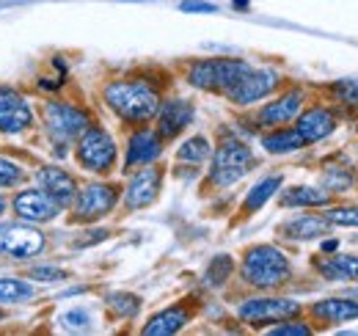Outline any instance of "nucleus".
I'll use <instances>...</instances> for the list:
<instances>
[{"label": "nucleus", "mask_w": 358, "mask_h": 336, "mask_svg": "<svg viewBox=\"0 0 358 336\" xmlns=\"http://www.w3.org/2000/svg\"><path fill=\"white\" fill-rule=\"evenodd\" d=\"M45 251V234L28 220L0 223V259H31Z\"/></svg>", "instance_id": "obj_11"}, {"label": "nucleus", "mask_w": 358, "mask_h": 336, "mask_svg": "<svg viewBox=\"0 0 358 336\" xmlns=\"http://www.w3.org/2000/svg\"><path fill=\"white\" fill-rule=\"evenodd\" d=\"M284 185V179H281V174H275V176H265V179H259L251 190H248V196H245V202H243V207L240 212L243 215H254V212H259L265 204H268L270 199L278 193V188Z\"/></svg>", "instance_id": "obj_25"}, {"label": "nucleus", "mask_w": 358, "mask_h": 336, "mask_svg": "<svg viewBox=\"0 0 358 336\" xmlns=\"http://www.w3.org/2000/svg\"><path fill=\"white\" fill-rule=\"evenodd\" d=\"M262 149L268 155H292V152L306 149V141L301 138L295 127H273L262 135Z\"/></svg>", "instance_id": "obj_24"}, {"label": "nucleus", "mask_w": 358, "mask_h": 336, "mask_svg": "<svg viewBox=\"0 0 358 336\" xmlns=\"http://www.w3.org/2000/svg\"><path fill=\"white\" fill-rule=\"evenodd\" d=\"M34 281H45V284H52V281H64V279H69V273L66 270H61V267H52V265H42V267H31V273H28Z\"/></svg>", "instance_id": "obj_35"}, {"label": "nucleus", "mask_w": 358, "mask_h": 336, "mask_svg": "<svg viewBox=\"0 0 358 336\" xmlns=\"http://www.w3.org/2000/svg\"><path fill=\"white\" fill-rule=\"evenodd\" d=\"M306 88L301 85H289L281 94H275L270 102H265L257 111V127L262 130H273V127H287L295 122V116L306 108Z\"/></svg>", "instance_id": "obj_12"}, {"label": "nucleus", "mask_w": 358, "mask_h": 336, "mask_svg": "<svg viewBox=\"0 0 358 336\" xmlns=\"http://www.w3.org/2000/svg\"><path fill=\"white\" fill-rule=\"evenodd\" d=\"M36 298L34 284L22 279H0V303H28Z\"/></svg>", "instance_id": "obj_28"}, {"label": "nucleus", "mask_w": 358, "mask_h": 336, "mask_svg": "<svg viewBox=\"0 0 358 336\" xmlns=\"http://www.w3.org/2000/svg\"><path fill=\"white\" fill-rule=\"evenodd\" d=\"M36 182L45 188L47 193L61 204V207H69L72 204V199H75V193H78V179L69 174V171H64V168L58 166H45L39 168V174H36Z\"/></svg>", "instance_id": "obj_22"}, {"label": "nucleus", "mask_w": 358, "mask_h": 336, "mask_svg": "<svg viewBox=\"0 0 358 336\" xmlns=\"http://www.w3.org/2000/svg\"><path fill=\"white\" fill-rule=\"evenodd\" d=\"M322 215L331 226H353V229H358V204H328Z\"/></svg>", "instance_id": "obj_31"}, {"label": "nucleus", "mask_w": 358, "mask_h": 336, "mask_svg": "<svg viewBox=\"0 0 358 336\" xmlns=\"http://www.w3.org/2000/svg\"><path fill=\"white\" fill-rule=\"evenodd\" d=\"M292 127L301 132V138L306 141V146H312V144H320V141H325L328 135L336 132L339 116H336V111L328 108V105H309V108H303V111L295 116Z\"/></svg>", "instance_id": "obj_16"}, {"label": "nucleus", "mask_w": 358, "mask_h": 336, "mask_svg": "<svg viewBox=\"0 0 358 336\" xmlns=\"http://www.w3.org/2000/svg\"><path fill=\"white\" fill-rule=\"evenodd\" d=\"M328 232H331V223L325 220V215H314V212H301V215H295L278 226V234L284 240H292V243L322 240Z\"/></svg>", "instance_id": "obj_20"}, {"label": "nucleus", "mask_w": 358, "mask_h": 336, "mask_svg": "<svg viewBox=\"0 0 358 336\" xmlns=\"http://www.w3.org/2000/svg\"><path fill=\"white\" fill-rule=\"evenodd\" d=\"M102 99L124 125L143 127L155 122L160 102H163V94L146 78H119V80L105 83Z\"/></svg>", "instance_id": "obj_1"}, {"label": "nucleus", "mask_w": 358, "mask_h": 336, "mask_svg": "<svg viewBox=\"0 0 358 336\" xmlns=\"http://www.w3.org/2000/svg\"><path fill=\"white\" fill-rule=\"evenodd\" d=\"M312 331V326L306 320H301V317H289V320H281L275 326H268V334L273 336H309Z\"/></svg>", "instance_id": "obj_33"}, {"label": "nucleus", "mask_w": 358, "mask_h": 336, "mask_svg": "<svg viewBox=\"0 0 358 336\" xmlns=\"http://www.w3.org/2000/svg\"><path fill=\"white\" fill-rule=\"evenodd\" d=\"M234 6H248V0H234Z\"/></svg>", "instance_id": "obj_39"}, {"label": "nucleus", "mask_w": 358, "mask_h": 336, "mask_svg": "<svg viewBox=\"0 0 358 336\" xmlns=\"http://www.w3.org/2000/svg\"><path fill=\"white\" fill-rule=\"evenodd\" d=\"M133 176L127 179V185L122 188V207L127 212H138L152 207L157 199H160V190H163V176L166 171L155 163L149 166H141L130 171Z\"/></svg>", "instance_id": "obj_10"}, {"label": "nucleus", "mask_w": 358, "mask_h": 336, "mask_svg": "<svg viewBox=\"0 0 358 336\" xmlns=\"http://www.w3.org/2000/svg\"><path fill=\"white\" fill-rule=\"evenodd\" d=\"M3 212H6V199L0 196V215H3Z\"/></svg>", "instance_id": "obj_38"}, {"label": "nucleus", "mask_w": 358, "mask_h": 336, "mask_svg": "<svg viewBox=\"0 0 358 336\" xmlns=\"http://www.w3.org/2000/svg\"><path fill=\"white\" fill-rule=\"evenodd\" d=\"M353 185V171L345 166H325L322 171V188L328 193H345Z\"/></svg>", "instance_id": "obj_30"}, {"label": "nucleus", "mask_w": 358, "mask_h": 336, "mask_svg": "<svg viewBox=\"0 0 358 336\" xmlns=\"http://www.w3.org/2000/svg\"><path fill=\"white\" fill-rule=\"evenodd\" d=\"M240 281L257 293H275L292 281V262L273 243L251 246L240 259Z\"/></svg>", "instance_id": "obj_2"}, {"label": "nucleus", "mask_w": 358, "mask_h": 336, "mask_svg": "<svg viewBox=\"0 0 358 336\" xmlns=\"http://www.w3.org/2000/svg\"><path fill=\"white\" fill-rule=\"evenodd\" d=\"M3 320H6V314H3V309H0V323H3Z\"/></svg>", "instance_id": "obj_40"}, {"label": "nucleus", "mask_w": 358, "mask_h": 336, "mask_svg": "<svg viewBox=\"0 0 358 336\" xmlns=\"http://www.w3.org/2000/svg\"><path fill=\"white\" fill-rule=\"evenodd\" d=\"M356 132H358V122H356Z\"/></svg>", "instance_id": "obj_41"}, {"label": "nucleus", "mask_w": 358, "mask_h": 336, "mask_svg": "<svg viewBox=\"0 0 358 336\" xmlns=\"http://www.w3.org/2000/svg\"><path fill=\"white\" fill-rule=\"evenodd\" d=\"M336 248H339L336 240H325V243H322V253H331V251H336Z\"/></svg>", "instance_id": "obj_37"}, {"label": "nucleus", "mask_w": 358, "mask_h": 336, "mask_svg": "<svg viewBox=\"0 0 358 336\" xmlns=\"http://www.w3.org/2000/svg\"><path fill=\"white\" fill-rule=\"evenodd\" d=\"M182 11H201V14H213L215 11V3H207V0H182L179 3Z\"/></svg>", "instance_id": "obj_36"}, {"label": "nucleus", "mask_w": 358, "mask_h": 336, "mask_svg": "<svg viewBox=\"0 0 358 336\" xmlns=\"http://www.w3.org/2000/svg\"><path fill=\"white\" fill-rule=\"evenodd\" d=\"M210 155H213V144L204 135H190L177 149V160L187 163V166H201L210 160Z\"/></svg>", "instance_id": "obj_26"}, {"label": "nucleus", "mask_w": 358, "mask_h": 336, "mask_svg": "<svg viewBox=\"0 0 358 336\" xmlns=\"http://www.w3.org/2000/svg\"><path fill=\"white\" fill-rule=\"evenodd\" d=\"M25 168L8 158H0V188H17L25 182Z\"/></svg>", "instance_id": "obj_34"}, {"label": "nucleus", "mask_w": 358, "mask_h": 336, "mask_svg": "<svg viewBox=\"0 0 358 336\" xmlns=\"http://www.w3.org/2000/svg\"><path fill=\"white\" fill-rule=\"evenodd\" d=\"M281 83H284V80H281V72H278V69H273V66H259V69H254V66H251L237 83L226 91L224 97L231 105H237V108H251V105H257V102L273 97Z\"/></svg>", "instance_id": "obj_9"}, {"label": "nucleus", "mask_w": 358, "mask_h": 336, "mask_svg": "<svg viewBox=\"0 0 358 336\" xmlns=\"http://www.w3.org/2000/svg\"><path fill=\"white\" fill-rule=\"evenodd\" d=\"M11 207H14V215L20 220H28V223H47V220L58 218L61 210H64L45 188H39V190H34V188L20 190L11 199Z\"/></svg>", "instance_id": "obj_15"}, {"label": "nucleus", "mask_w": 358, "mask_h": 336, "mask_svg": "<svg viewBox=\"0 0 358 336\" xmlns=\"http://www.w3.org/2000/svg\"><path fill=\"white\" fill-rule=\"evenodd\" d=\"M190 320H193V309H190L187 303H174V306H169V309H163V312L152 314V317H149V323L141 328V334L143 336L179 334Z\"/></svg>", "instance_id": "obj_21"}, {"label": "nucleus", "mask_w": 358, "mask_h": 336, "mask_svg": "<svg viewBox=\"0 0 358 336\" xmlns=\"http://www.w3.org/2000/svg\"><path fill=\"white\" fill-rule=\"evenodd\" d=\"M254 166H257L254 149L245 141H240L237 135H224L218 141V146H213L207 182L213 188H231L234 182H240Z\"/></svg>", "instance_id": "obj_3"}, {"label": "nucleus", "mask_w": 358, "mask_h": 336, "mask_svg": "<svg viewBox=\"0 0 358 336\" xmlns=\"http://www.w3.org/2000/svg\"><path fill=\"white\" fill-rule=\"evenodd\" d=\"M105 303L113 312V317H119V320H133L141 312V298L133 293H110Z\"/></svg>", "instance_id": "obj_29"}, {"label": "nucleus", "mask_w": 358, "mask_h": 336, "mask_svg": "<svg viewBox=\"0 0 358 336\" xmlns=\"http://www.w3.org/2000/svg\"><path fill=\"white\" fill-rule=\"evenodd\" d=\"M328 94L345 108H358V78H345V80L331 83Z\"/></svg>", "instance_id": "obj_32"}, {"label": "nucleus", "mask_w": 358, "mask_h": 336, "mask_svg": "<svg viewBox=\"0 0 358 336\" xmlns=\"http://www.w3.org/2000/svg\"><path fill=\"white\" fill-rule=\"evenodd\" d=\"M122 202V188L113 182H89L78 188L72 199V223H96L99 218H108Z\"/></svg>", "instance_id": "obj_7"}, {"label": "nucleus", "mask_w": 358, "mask_h": 336, "mask_svg": "<svg viewBox=\"0 0 358 336\" xmlns=\"http://www.w3.org/2000/svg\"><path fill=\"white\" fill-rule=\"evenodd\" d=\"M75 160L78 166L96 176H108L116 163H119V146L116 138L105 130V127L91 122L80 135H78V146H75Z\"/></svg>", "instance_id": "obj_5"}, {"label": "nucleus", "mask_w": 358, "mask_h": 336, "mask_svg": "<svg viewBox=\"0 0 358 336\" xmlns=\"http://www.w3.org/2000/svg\"><path fill=\"white\" fill-rule=\"evenodd\" d=\"M306 312L314 323L334 328V326L358 320V300L356 298H322V300H314Z\"/></svg>", "instance_id": "obj_19"}, {"label": "nucleus", "mask_w": 358, "mask_h": 336, "mask_svg": "<svg viewBox=\"0 0 358 336\" xmlns=\"http://www.w3.org/2000/svg\"><path fill=\"white\" fill-rule=\"evenodd\" d=\"M42 119L52 141L58 144H72L78 135L91 125V113L86 108L66 102V99H50L42 108Z\"/></svg>", "instance_id": "obj_8"}, {"label": "nucleus", "mask_w": 358, "mask_h": 336, "mask_svg": "<svg viewBox=\"0 0 358 336\" xmlns=\"http://www.w3.org/2000/svg\"><path fill=\"white\" fill-rule=\"evenodd\" d=\"M163 155V138L157 135V130L152 127H135L133 135L127 138V149H124V166L122 171L130 174L135 168L157 163Z\"/></svg>", "instance_id": "obj_13"}, {"label": "nucleus", "mask_w": 358, "mask_h": 336, "mask_svg": "<svg viewBox=\"0 0 358 336\" xmlns=\"http://www.w3.org/2000/svg\"><path fill=\"white\" fill-rule=\"evenodd\" d=\"M278 204L287 207V210H325L328 204H334V193H328L325 188H312V185H295V188H287L281 190L278 196Z\"/></svg>", "instance_id": "obj_23"}, {"label": "nucleus", "mask_w": 358, "mask_h": 336, "mask_svg": "<svg viewBox=\"0 0 358 336\" xmlns=\"http://www.w3.org/2000/svg\"><path fill=\"white\" fill-rule=\"evenodd\" d=\"M301 314H303V303L284 295H251L237 306V320L251 328H268Z\"/></svg>", "instance_id": "obj_6"}, {"label": "nucleus", "mask_w": 358, "mask_h": 336, "mask_svg": "<svg viewBox=\"0 0 358 336\" xmlns=\"http://www.w3.org/2000/svg\"><path fill=\"white\" fill-rule=\"evenodd\" d=\"M312 267L320 279L334 281V284H358V253H336L328 256L320 253L312 259Z\"/></svg>", "instance_id": "obj_18"}, {"label": "nucleus", "mask_w": 358, "mask_h": 336, "mask_svg": "<svg viewBox=\"0 0 358 336\" xmlns=\"http://www.w3.org/2000/svg\"><path fill=\"white\" fill-rule=\"evenodd\" d=\"M34 127V108L28 99L8 85H0V132L3 135H20Z\"/></svg>", "instance_id": "obj_14"}, {"label": "nucleus", "mask_w": 358, "mask_h": 336, "mask_svg": "<svg viewBox=\"0 0 358 336\" xmlns=\"http://www.w3.org/2000/svg\"><path fill=\"white\" fill-rule=\"evenodd\" d=\"M193 116H196L193 102L179 99V97L177 99H163L160 102V111L155 116V130H157V135L163 141H174V138H179L190 127Z\"/></svg>", "instance_id": "obj_17"}, {"label": "nucleus", "mask_w": 358, "mask_h": 336, "mask_svg": "<svg viewBox=\"0 0 358 336\" xmlns=\"http://www.w3.org/2000/svg\"><path fill=\"white\" fill-rule=\"evenodd\" d=\"M234 259L229 256V253H218L210 265H207V270H204V287H210V290H221L226 281L234 276Z\"/></svg>", "instance_id": "obj_27"}, {"label": "nucleus", "mask_w": 358, "mask_h": 336, "mask_svg": "<svg viewBox=\"0 0 358 336\" xmlns=\"http://www.w3.org/2000/svg\"><path fill=\"white\" fill-rule=\"evenodd\" d=\"M248 69H251V64L243 58H199V61L187 64L185 80L199 91L226 94Z\"/></svg>", "instance_id": "obj_4"}]
</instances>
